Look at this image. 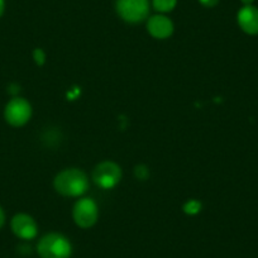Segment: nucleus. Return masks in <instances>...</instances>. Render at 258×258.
<instances>
[{
    "instance_id": "nucleus-1",
    "label": "nucleus",
    "mask_w": 258,
    "mask_h": 258,
    "mask_svg": "<svg viewBox=\"0 0 258 258\" xmlns=\"http://www.w3.org/2000/svg\"><path fill=\"white\" fill-rule=\"evenodd\" d=\"M53 186L57 192L63 197H80L88 190L89 180L81 170L69 168L56 176Z\"/></svg>"
},
{
    "instance_id": "nucleus-2",
    "label": "nucleus",
    "mask_w": 258,
    "mask_h": 258,
    "mask_svg": "<svg viewBox=\"0 0 258 258\" xmlns=\"http://www.w3.org/2000/svg\"><path fill=\"white\" fill-rule=\"evenodd\" d=\"M41 258H70L73 253L70 240L62 234L51 233L41 238L37 245Z\"/></svg>"
},
{
    "instance_id": "nucleus-3",
    "label": "nucleus",
    "mask_w": 258,
    "mask_h": 258,
    "mask_svg": "<svg viewBox=\"0 0 258 258\" xmlns=\"http://www.w3.org/2000/svg\"><path fill=\"white\" fill-rule=\"evenodd\" d=\"M116 13L128 23H140L148 17L150 2L148 0H116Z\"/></svg>"
},
{
    "instance_id": "nucleus-4",
    "label": "nucleus",
    "mask_w": 258,
    "mask_h": 258,
    "mask_svg": "<svg viewBox=\"0 0 258 258\" xmlns=\"http://www.w3.org/2000/svg\"><path fill=\"white\" fill-rule=\"evenodd\" d=\"M32 115L31 104L23 98H14L7 104L4 116L6 120L13 126H23L28 123Z\"/></svg>"
},
{
    "instance_id": "nucleus-5",
    "label": "nucleus",
    "mask_w": 258,
    "mask_h": 258,
    "mask_svg": "<svg viewBox=\"0 0 258 258\" xmlns=\"http://www.w3.org/2000/svg\"><path fill=\"white\" fill-rule=\"evenodd\" d=\"M121 178V170L116 163L111 161L99 163L93 172V180L103 188H113Z\"/></svg>"
},
{
    "instance_id": "nucleus-6",
    "label": "nucleus",
    "mask_w": 258,
    "mask_h": 258,
    "mask_svg": "<svg viewBox=\"0 0 258 258\" xmlns=\"http://www.w3.org/2000/svg\"><path fill=\"white\" fill-rule=\"evenodd\" d=\"M74 220L80 228H91L96 223L99 217V210L95 202L91 199H81L74 207Z\"/></svg>"
},
{
    "instance_id": "nucleus-7",
    "label": "nucleus",
    "mask_w": 258,
    "mask_h": 258,
    "mask_svg": "<svg viewBox=\"0 0 258 258\" xmlns=\"http://www.w3.org/2000/svg\"><path fill=\"white\" fill-rule=\"evenodd\" d=\"M11 227L14 234L24 240L33 239V238H36L37 233H38L36 220L27 214H17L12 219Z\"/></svg>"
},
{
    "instance_id": "nucleus-8",
    "label": "nucleus",
    "mask_w": 258,
    "mask_h": 258,
    "mask_svg": "<svg viewBox=\"0 0 258 258\" xmlns=\"http://www.w3.org/2000/svg\"><path fill=\"white\" fill-rule=\"evenodd\" d=\"M238 24L244 33L249 36L258 34V8L253 6H244L237 16Z\"/></svg>"
},
{
    "instance_id": "nucleus-9",
    "label": "nucleus",
    "mask_w": 258,
    "mask_h": 258,
    "mask_svg": "<svg viewBox=\"0 0 258 258\" xmlns=\"http://www.w3.org/2000/svg\"><path fill=\"white\" fill-rule=\"evenodd\" d=\"M147 29L153 38L166 39L173 33V23L165 16H153L148 19Z\"/></svg>"
},
{
    "instance_id": "nucleus-10",
    "label": "nucleus",
    "mask_w": 258,
    "mask_h": 258,
    "mask_svg": "<svg viewBox=\"0 0 258 258\" xmlns=\"http://www.w3.org/2000/svg\"><path fill=\"white\" fill-rule=\"evenodd\" d=\"M177 0H152V6L160 13H168L173 11Z\"/></svg>"
},
{
    "instance_id": "nucleus-11",
    "label": "nucleus",
    "mask_w": 258,
    "mask_h": 258,
    "mask_svg": "<svg viewBox=\"0 0 258 258\" xmlns=\"http://www.w3.org/2000/svg\"><path fill=\"white\" fill-rule=\"evenodd\" d=\"M202 210V203L198 200H188L185 205H183V212L188 215H195Z\"/></svg>"
},
{
    "instance_id": "nucleus-12",
    "label": "nucleus",
    "mask_w": 258,
    "mask_h": 258,
    "mask_svg": "<svg viewBox=\"0 0 258 258\" xmlns=\"http://www.w3.org/2000/svg\"><path fill=\"white\" fill-rule=\"evenodd\" d=\"M33 58L38 66H42L46 62V54H44V52L41 48H36L33 51Z\"/></svg>"
},
{
    "instance_id": "nucleus-13",
    "label": "nucleus",
    "mask_w": 258,
    "mask_h": 258,
    "mask_svg": "<svg viewBox=\"0 0 258 258\" xmlns=\"http://www.w3.org/2000/svg\"><path fill=\"white\" fill-rule=\"evenodd\" d=\"M136 176H137V178H140V180H145L148 176L147 168H146L145 166H137V167H136Z\"/></svg>"
},
{
    "instance_id": "nucleus-14",
    "label": "nucleus",
    "mask_w": 258,
    "mask_h": 258,
    "mask_svg": "<svg viewBox=\"0 0 258 258\" xmlns=\"http://www.w3.org/2000/svg\"><path fill=\"white\" fill-rule=\"evenodd\" d=\"M199 2L203 6L207 7V8H213V7H215L219 3V0H199Z\"/></svg>"
},
{
    "instance_id": "nucleus-15",
    "label": "nucleus",
    "mask_w": 258,
    "mask_h": 258,
    "mask_svg": "<svg viewBox=\"0 0 258 258\" xmlns=\"http://www.w3.org/2000/svg\"><path fill=\"white\" fill-rule=\"evenodd\" d=\"M4 223H6V214H4L3 209L0 208V228L3 227Z\"/></svg>"
},
{
    "instance_id": "nucleus-16",
    "label": "nucleus",
    "mask_w": 258,
    "mask_h": 258,
    "mask_svg": "<svg viewBox=\"0 0 258 258\" xmlns=\"http://www.w3.org/2000/svg\"><path fill=\"white\" fill-rule=\"evenodd\" d=\"M4 8H6V2H4V0H0V17L3 16Z\"/></svg>"
},
{
    "instance_id": "nucleus-17",
    "label": "nucleus",
    "mask_w": 258,
    "mask_h": 258,
    "mask_svg": "<svg viewBox=\"0 0 258 258\" xmlns=\"http://www.w3.org/2000/svg\"><path fill=\"white\" fill-rule=\"evenodd\" d=\"M240 2H242V3L244 4V6H252L254 0H240Z\"/></svg>"
}]
</instances>
